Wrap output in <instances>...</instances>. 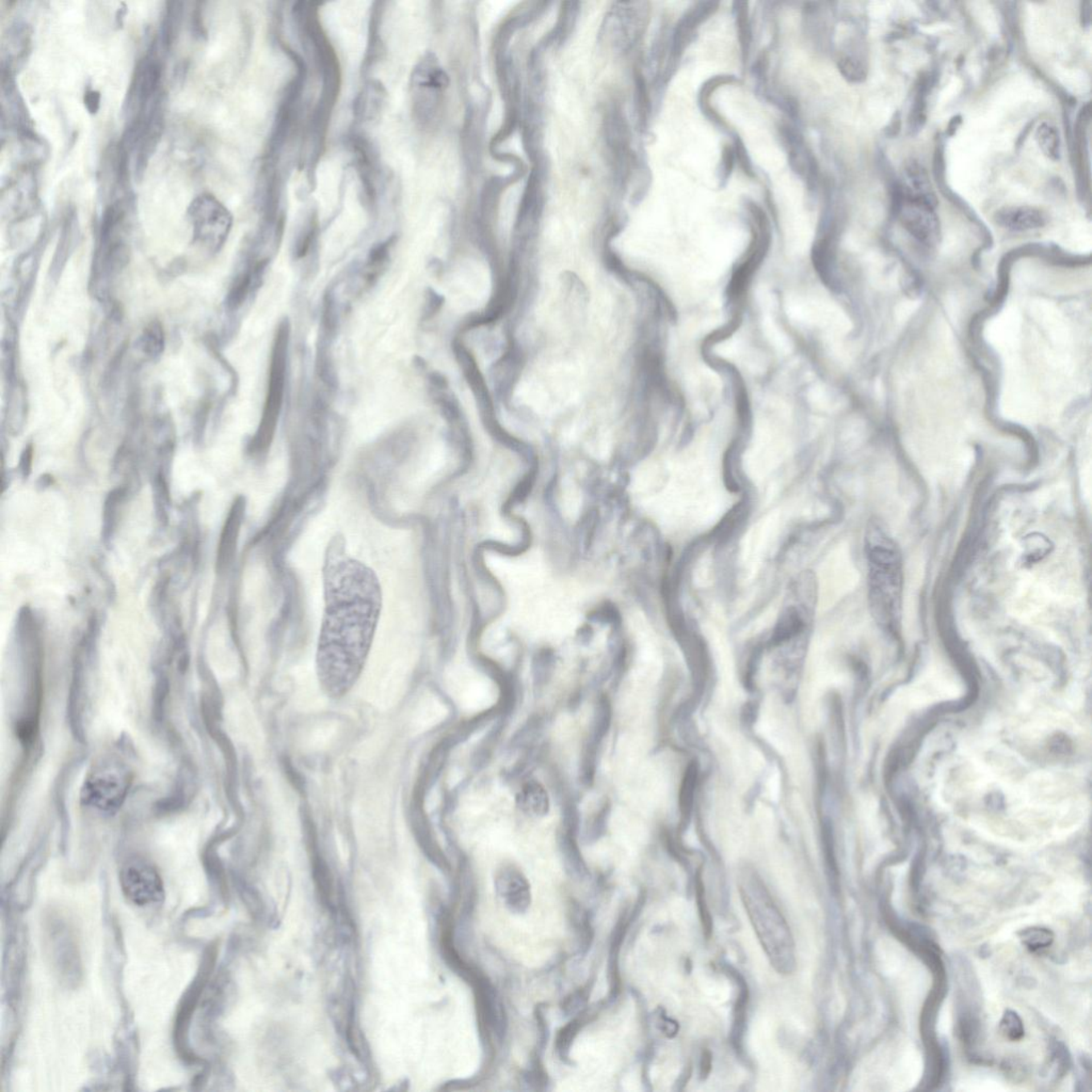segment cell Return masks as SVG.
<instances>
[{
	"label": "cell",
	"instance_id": "6da1fadb",
	"mask_svg": "<svg viewBox=\"0 0 1092 1092\" xmlns=\"http://www.w3.org/2000/svg\"><path fill=\"white\" fill-rule=\"evenodd\" d=\"M323 610L317 672L323 689L341 696L351 688L367 659L382 610L377 575L338 548L323 568Z\"/></svg>",
	"mask_w": 1092,
	"mask_h": 1092
},
{
	"label": "cell",
	"instance_id": "7a4b0ae2",
	"mask_svg": "<svg viewBox=\"0 0 1092 1092\" xmlns=\"http://www.w3.org/2000/svg\"><path fill=\"white\" fill-rule=\"evenodd\" d=\"M741 894L771 964L780 973H792L796 963L793 937L770 892L758 879L751 878L741 885Z\"/></svg>",
	"mask_w": 1092,
	"mask_h": 1092
},
{
	"label": "cell",
	"instance_id": "3957f363",
	"mask_svg": "<svg viewBox=\"0 0 1092 1092\" xmlns=\"http://www.w3.org/2000/svg\"><path fill=\"white\" fill-rule=\"evenodd\" d=\"M290 332L292 326L286 318L279 323L274 335L263 414L250 445V450L257 453L270 446L279 423L285 398Z\"/></svg>",
	"mask_w": 1092,
	"mask_h": 1092
},
{
	"label": "cell",
	"instance_id": "277c9868",
	"mask_svg": "<svg viewBox=\"0 0 1092 1092\" xmlns=\"http://www.w3.org/2000/svg\"><path fill=\"white\" fill-rule=\"evenodd\" d=\"M872 564V598L876 614L888 627L895 626L901 610V564L893 542L876 537L869 552Z\"/></svg>",
	"mask_w": 1092,
	"mask_h": 1092
},
{
	"label": "cell",
	"instance_id": "5b68a950",
	"mask_svg": "<svg viewBox=\"0 0 1092 1092\" xmlns=\"http://www.w3.org/2000/svg\"><path fill=\"white\" fill-rule=\"evenodd\" d=\"M45 954L59 982L76 988L83 979V960L76 930L67 915L51 910L43 921Z\"/></svg>",
	"mask_w": 1092,
	"mask_h": 1092
},
{
	"label": "cell",
	"instance_id": "8992f818",
	"mask_svg": "<svg viewBox=\"0 0 1092 1092\" xmlns=\"http://www.w3.org/2000/svg\"><path fill=\"white\" fill-rule=\"evenodd\" d=\"M448 84L450 78L436 55H425L415 67L412 74V96L415 117L421 125L433 126L439 121Z\"/></svg>",
	"mask_w": 1092,
	"mask_h": 1092
},
{
	"label": "cell",
	"instance_id": "52a82bcc",
	"mask_svg": "<svg viewBox=\"0 0 1092 1092\" xmlns=\"http://www.w3.org/2000/svg\"><path fill=\"white\" fill-rule=\"evenodd\" d=\"M188 217L195 240L212 252L220 250L233 225L230 211L215 195L202 194L189 205Z\"/></svg>",
	"mask_w": 1092,
	"mask_h": 1092
},
{
	"label": "cell",
	"instance_id": "ba28073f",
	"mask_svg": "<svg viewBox=\"0 0 1092 1092\" xmlns=\"http://www.w3.org/2000/svg\"><path fill=\"white\" fill-rule=\"evenodd\" d=\"M129 787V773L123 767L117 764L101 765L87 778L81 800L88 807L113 812L122 806Z\"/></svg>",
	"mask_w": 1092,
	"mask_h": 1092
},
{
	"label": "cell",
	"instance_id": "9c48e42d",
	"mask_svg": "<svg viewBox=\"0 0 1092 1092\" xmlns=\"http://www.w3.org/2000/svg\"><path fill=\"white\" fill-rule=\"evenodd\" d=\"M642 3L618 2L605 18L601 39L614 51H623L632 47L645 24V13Z\"/></svg>",
	"mask_w": 1092,
	"mask_h": 1092
},
{
	"label": "cell",
	"instance_id": "30bf717a",
	"mask_svg": "<svg viewBox=\"0 0 1092 1092\" xmlns=\"http://www.w3.org/2000/svg\"><path fill=\"white\" fill-rule=\"evenodd\" d=\"M124 895L133 905L145 907L158 904L165 896L163 882L158 872L142 860L127 862L120 872Z\"/></svg>",
	"mask_w": 1092,
	"mask_h": 1092
},
{
	"label": "cell",
	"instance_id": "8fae6325",
	"mask_svg": "<svg viewBox=\"0 0 1092 1092\" xmlns=\"http://www.w3.org/2000/svg\"><path fill=\"white\" fill-rule=\"evenodd\" d=\"M934 208L927 203L905 197L899 202L898 216L902 225L921 243L934 244L939 238V220Z\"/></svg>",
	"mask_w": 1092,
	"mask_h": 1092
},
{
	"label": "cell",
	"instance_id": "7c38bea8",
	"mask_svg": "<svg viewBox=\"0 0 1092 1092\" xmlns=\"http://www.w3.org/2000/svg\"><path fill=\"white\" fill-rule=\"evenodd\" d=\"M497 892L507 907L513 912H524L531 904V892L526 879L518 869L503 868L496 878Z\"/></svg>",
	"mask_w": 1092,
	"mask_h": 1092
},
{
	"label": "cell",
	"instance_id": "4fadbf2b",
	"mask_svg": "<svg viewBox=\"0 0 1092 1092\" xmlns=\"http://www.w3.org/2000/svg\"><path fill=\"white\" fill-rule=\"evenodd\" d=\"M902 182V197L918 199L936 207V194L923 166L915 162L905 166Z\"/></svg>",
	"mask_w": 1092,
	"mask_h": 1092
},
{
	"label": "cell",
	"instance_id": "5bb4252c",
	"mask_svg": "<svg viewBox=\"0 0 1092 1092\" xmlns=\"http://www.w3.org/2000/svg\"><path fill=\"white\" fill-rule=\"evenodd\" d=\"M244 505L243 502L238 500L234 503L231 509L227 522L222 532L220 542H219L217 567L219 571H224L233 558L238 532H240L241 519H243Z\"/></svg>",
	"mask_w": 1092,
	"mask_h": 1092
},
{
	"label": "cell",
	"instance_id": "9a60e30c",
	"mask_svg": "<svg viewBox=\"0 0 1092 1092\" xmlns=\"http://www.w3.org/2000/svg\"><path fill=\"white\" fill-rule=\"evenodd\" d=\"M997 224L1012 231L1034 230L1045 224L1046 218L1042 211L1032 207H1008L997 211Z\"/></svg>",
	"mask_w": 1092,
	"mask_h": 1092
},
{
	"label": "cell",
	"instance_id": "2e32d148",
	"mask_svg": "<svg viewBox=\"0 0 1092 1092\" xmlns=\"http://www.w3.org/2000/svg\"><path fill=\"white\" fill-rule=\"evenodd\" d=\"M395 244V238L376 244L369 252L367 258L362 270V279L366 286H372L379 277L387 270L388 263L391 261L392 248Z\"/></svg>",
	"mask_w": 1092,
	"mask_h": 1092
},
{
	"label": "cell",
	"instance_id": "e0dca14e",
	"mask_svg": "<svg viewBox=\"0 0 1092 1092\" xmlns=\"http://www.w3.org/2000/svg\"><path fill=\"white\" fill-rule=\"evenodd\" d=\"M127 495H129L127 486H121L109 492V495L105 499L101 536H103L104 544L106 545L111 544V540L116 534L120 508Z\"/></svg>",
	"mask_w": 1092,
	"mask_h": 1092
},
{
	"label": "cell",
	"instance_id": "ac0fdd59",
	"mask_svg": "<svg viewBox=\"0 0 1092 1092\" xmlns=\"http://www.w3.org/2000/svg\"><path fill=\"white\" fill-rule=\"evenodd\" d=\"M385 91L380 84L371 83L359 94L355 105L356 117L364 121H372L379 116L384 108Z\"/></svg>",
	"mask_w": 1092,
	"mask_h": 1092
},
{
	"label": "cell",
	"instance_id": "d6986e66",
	"mask_svg": "<svg viewBox=\"0 0 1092 1092\" xmlns=\"http://www.w3.org/2000/svg\"><path fill=\"white\" fill-rule=\"evenodd\" d=\"M153 499L157 521L162 526L168 524L170 505H171V493L168 482V474L166 470L159 467L153 476Z\"/></svg>",
	"mask_w": 1092,
	"mask_h": 1092
},
{
	"label": "cell",
	"instance_id": "ffe728a7",
	"mask_svg": "<svg viewBox=\"0 0 1092 1092\" xmlns=\"http://www.w3.org/2000/svg\"><path fill=\"white\" fill-rule=\"evenodd\" d=\"M519 804L524 812L532 815L541 816L548 813L549 801L548 793L537 782H529L519 793Z\"/></svg>",
	"mask_w": 1092,
	"mask_h": 1092
},
{
	"label": "cell",
	"instance_id": "44dd1931",
	"mask_svg": "<svg viewBox=\"0 0 1092 1092\" xmlns=\"http://www.w3.org/2000/svg\"><path fill=\"white\" fill-rule=\"evenodd\" d=\"M714 6H715L714 3L712 2L700 3L699 6H696V8L692 10V11L689 13V14H688V16H686L684 19H683L681 24L678 26V28H676L675 31V54H678L679 51H681L683 50V47H684L685 45L686 39H688L689 35H691L692 31H694V29L696 27V25L700 24V23H701L703 19L708 18V16L711 14L712 11H714Z\"/></svg>",
	"mask_w": 1092,
	"mask_h": 1092
},
{
	"label": "cell",
	"instance_id": "7402d4cb",
	"mask_svg": "<svg viewBox=\"0 0 1092 1092\" xmlns=\"http://www.w3.org/2000/svg\"><path fill=\"white\" fill-rule=\"evenodd\" d=\"M182 14V2H168L165 15H163L159 39V43L162 44V50L165 52L170 51V47H172L173 42H174L176 37H178Z\"/></svg>",
	"mask_w": 1092,
	"mask_h": 1092
},
{
	"label": "cell",
	"instance_id": "603a6c76",
	"mask_svg": "<svg viewBox=\"0 0 1092 1092\" xmlns=\"http://www.w3.org/2000/svg\"><path fill=\"white\" fill-rule=\"evenodd\" d=\"M165 335L159 322L150 323L140 336L139 346L145 355L154 358L162 352Z\"/></svg>",
	"mask_w": 1092,
	"mask_h": 1092
},
{
	"label": "cell",
	"instance_id": "cb8c5ba5",
	"mask_svg": "<svg viewBox=\"0 0 1092 1092\" xmlns=\"http://www.w3.org/2000/svg\"><path fill=\"white\" fill-rule=\"evenodd\" d=\"M698 777V770L695 764L689 765L686 770L684 779L679 790V810H681L683 819H688L691 815L692 804H694L695 789Z\"/></svg>",
	"mask_w": 1092,
	"mask_h": 1092
},
{
	"label": "cell",
	"instance_id": "d4e9b609",
	"mask_svg": "<svg viewBox=\"0 0 1092 1092\" xmlns=\"http://www.w3.org/2000/svg\"><path fill=\"white\" fill-rule=\"evenodd\" d=\"M1037 139L1041 148L1046 155L1051 157V158H1058L1061 146H1059V135L1054 127L1049 126V124H1043L1038 129Z\"/></svg>",
	"mask_w": 1092,
	"mask_h": 1092
},
{
	"label": "cell",
	"instance_id": "484cf974",
	"mask_svg": "<svg viewBox=\"0 0 1092 1092\" xmlns=\"http://www.w3.org/2000/svg\"><path fill=\"white\" fill-rule=\"evenodd\" d=\"M315 237L316 224L314 222H310L297 238L295 248H294V255H295L297 260H302V258L306 257L313 246Z\"/></svg>",
	"mask_w": 1092,
	"mask_h": 1092
},
{
	"label": "cell",
	"instance_id": "4316f807",
	"mask_svg": "<svg viewBox=\"0 0 1092 1092\" xmlns=\"http://www.w3.org/2000/svg\"><path fill=\"white\" fill-rule=\"evenodd\" d=\"M737 5L738 34H740L741 47H743V52L745 55L749 51V45H750L751 39L750 26H749L748 18V3L737 2Z\"/></svg>",
	"mask_w": 1092,
	"mask_h": 1092
},
{
	"label": "cell",
	"instance_id": "83f0119b",
	"mask_svg": "<svg viewBox=\"0 0 1092 1092\" xmlns=\"http://www.w3.org/2000/svg\"><path fill=\"white\" fill-rule=\"evenodd\" d=\"M696 901H698V908L700 917H701L703 930H704L706 937L708 938L711 936L712 933V918L711 915L708 913V907H706L704 888H703L701 876L700 875L698 876V879H696Z\"/></svg>",
	"mask_w": 1092,
	"mask_h": 1092
},
{
	"label": "cell",
	"instance_id": "f1b7e54d",
	"mask_svg": "<svg viewBox=\"0 0 1092 1092\" xmlns=\"http://www.w3.org/2000/svg\"><path fill=\"white\" fill-rule=\"evenodd\" d=\"M1053 936L1049 931L1045 930H1032L1024 934V942L1032 948H1041L1049 946L1052 943Z\"/></svg>",
	"mask_w": 1092,
	"mask_h": 1092
},
{
	"label": "cell",
	"instance_id": "f546056e",
	"mask_svg": "<svg viewBox=\"0 0 1092 1092\" xmlns=\"http://www.w3.org/2000/svg\"><path fill=\"white\" fill-rule=\"evenodd\" d=\"M1002 1028L1010 1039H1018L1023 1035L1022 1023L1013 1012L1007 1013L1002 1022Z\"/></svg>",
	"mask_w": 1092,
	"mask_h": 1092
},
{
	"label": "cell",
	"instance_id": "4dcf8cb0",
	"mask_svg": "<svg viewBox=\"0 0 1092 1092\" xmlns=\"http://www.w3.org/2000/svg\"><path fill=\"white\" fill-rule=\"evenodd\" d=\"M840 68H841L843 74H844L846 77L850 78V80H861L862 77H864V70H863L862 65L859 64L858 62L852 60V59H842Z\"/></svg>",
	"mask_w": 1092,
	"mask_h": 1092
},
{
	"label": "cell",
	"instance_id": "1f68e13d",
	"mask_svg": "<svg viewBox=\"0 0 1092 1092\" xmlns=\"http://www.w3.org/2000/svg\"><path fill=\"white\" fill-rule=\"evenodd\" d=\"M32 458H34V450L29 445L23 451L21 460H19V473L24 479H28L31 476L32 469Z\"/></svg>",
	"mask_w": 1092,
	"mask_h": 1092
},
{
	"label": "cell",
	"instance_id": "d6a6232c",
	"mask_svg": "<svg viewBox=\"0 0 1092 1092\" xmlns=\"http://www.w3.org/2000/svg\"><path fill=\"white\" fill-rule=\"evenodd\" d=\"M84 106L87 108L88 113L96 114L101 107V94L99 91L88 89L86 93H84Z\"/></svg>",
	"mask_w": 1092,
	"mask_h": 1092
},
{
	"label": "cell",
	"instance_id": "836d02e7",
	"mask_svg": "<svg viewBox=\"0 0 1092 1092\" xmlns=\"http://www.w3.org/2000/svg\"><path fill=\"white\" fill-rule=\"evenodd\" d=\"M442 297L437 295L433 290H429V294H428L426 312H425V318H431V317L439 310L441 306H442Z\"/></svg>",
	"mask_w": 1092,
	"mask_h": 1092
},
{
	"label": "cell",
	"instance_id": "e575fe53",
	"mask_svg": "<svg viewBox=\"0 0 1092 1092\" xmlns=\"http://www.w3.org/2000/svg\"><path fill=\"white\" fill-rule=\"evenodd\" d=\"M192 31L198 38H204L205 28L204 24H203L202 10L199 6L195 8L194 14H192Z\"/></svg>",
	"mask_w": 1092,
	"mask_h": 1092
},
{
	"label": "cell",
	"instance_id": "d590c367",
	"mask_svg": "<svg viewBox=\"0 0 1092 1092\" xmlns=\"http://www.w3.org/2000/svg\"><path fill=\"white\" fill-rule=\"evenodd\" d=\"M737 157L738 160H740L741 166H743L745 171L750 173L751 172L750 163H749L748 162L747 155H745V150L744 149V146L741 145L740 146L737 145Z\"/></svg>",
	"mask_w": 1092,
	"mask_h": 1092
},
{
	"label": "cell",
	"instance_id": "8d00e7d4",
	"mask_svg": "<svg viewBox=\"0 0 1092 1092\" xmlns=\"http://www.w3.org/2000/svg\"><path fill=\"white\" fill-rule=\"evenodd\" d=\"M724 169L727 175L730 174L732 166H733V153L731 149H725L724 152Z\"/></svg>",
	"mask_w": 1092,
	"mask_h": 1092
},
{
	"label": "cell",
	"instance_id": "74e56055",
	"mask_svg": "<svg viewBox=\"0 0 1092 1092\" xmlns=\"http://www.w3.org/2000/svg\"><path fill=\"white\" fill-rule=\"evenodd\" d=\"M711 1065H712L711 1054H709V1052L705 1051L704 1053H703L702 1056L701 1072L703 1077H706V1075L709 1074V1071H711Z\"/></svg>",
	"mask_w": 1092,
	"mask_h": 1092
},
{
	"label": "cell",
	"instance_id": "f35d334b",
	"mask_svg": "<svg viewBox=\"0 0 1092 1092\" xmlns=\"http://www.w3.org/2000/svg\"><path fill=\"white\" fill-rule=\"evenodd\" d=\"M51 476L44 475L41 477L40 482H39V486H45V488H47V486H51Z\"/></svg>",
	"mask_w": 1092,
	"mask_h": 1092
}]
</instances>
